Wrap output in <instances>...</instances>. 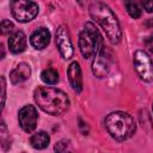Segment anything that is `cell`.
Instances as JSON below:
<instances>
[{
    "mask_svg": "<svg viewBox=\"0 0 153 153\" xmlns=\"http://www.w3.org/2000/svg\"><path fill=\"white\" fill-rule=\"evenodd\" d=\"M56 45L63 59L68 60L73 56L74 49H73V44L71 41V36H69L67 27L63 25L59 26V29L56 30Z\"/></svg>",
    "mask_w": 153,
    "mask_h": 153,
    "instance_id": "ba28073f",
    "label": "cell"
},
{
    "mask_svg": "<svg viewBox=\"0 0 153 153\" xmlns=\"http://www.w3.org/2000/svg\"><path fill=\"white\" fill-rule=\"evenodd\" d=\"M134 67L143 81L149 82L153 80V62L145 50H136L134 53Z\"/></svg>",
    "mask_w": 153,
    "mask_h": 153,
    "instance_id": "8992f818",
    "label": "cell"
},
{
    "mask_svg": "<svg viewBox=\"0 0 153 153\" xmlns=\"http://www.w3.org/2000/svg\"><path fill=\"white\" fill-rule=\"evenodd\" d=\"M49 141H50V137H49L48 133H45L43 130L35 133L29 140L31 147H33L35 149H44L49 145Z\"/></svg>",
    "mask_w": 153,
    "mask_h": 153,
    "instance_id": "5bb4252c",
    "label": "cell"
},
{
    "mask_svg": "<svg viewBox=\"0 0 153 153\" xmlns=\"http://www.w3.org/2000/svg\"><path fill=\"white\" fill-rule=\"evenodd\" d=\"M141 5H142V7H143L147 12H149V13L153 12V1H152V0H151V1H142Z\"/></svg>",
    "mask_w": 153,
    "mask_h": 153,
    "instance_id": "ffe728a7",
    "label": "cell"
},
{
    "mask_svg": "<svg viewBox=\"0 0 153 153\" xmlns=\"http://www.w3.org/2000/svg\"><path fill=\"white\" fill-rule=\"evenodd\" d=\"M105 128L115 140L124 141L133 136L136 126L134 118L128 112L115 111L106 116Z\"/></svg>",
    "mask_w": 153,
    "mask_h": 153,
    "instance_id": "3957f363",
    "label": "cell"
},
{
    "mask_svg": "<svg viewBox=\"0 0 153 153\" xmlns=\"http://www.w3.org/2000/svg\"><path fill=\"white\" fill-rule=\"evenodd\" d=\"M26 44H27L26 36L23 31H16L8 38V48L14 54H19L24 51L26 48Z\"/></svg>",
    "mask_w": 153,
    "mask_h": 153,
    "instance_id": "7c38bea8",
    "label": "cell"
},
{
    "mask_svg": "<svg viewBox=\"0 0 153 153\" xmlns=\"http://www.w3.org/2000/svg\"><path fill=\"white\" fill-rule=\"evenodd\" d=\"M103 48V39L92 23H86L79 33V49L85 59L96 56Z\"/></svg>",
    "mask_w": 153,
    "mask_h": 153,
    "instance_id": "277c9868",
    "label": "cell"
},
{
    "mask_svg": "<svg viewBox=\"0 0 153 153\" xmlns=\"http://www.w3.org/2000/svg\"><path fill=\"white\" fill-rule=\"evenodd\" d=\"M124 6L127 8V12L129 13V16L134 19L141 17V13H142V10H141V6L136 2V1H126L124 2Z\"/></svg>",
    "mask_w": 153,
    "mask_h": 153,
    "instance_id": "2e32d148",
    "label": "cell"
},
{
    "mask_svg": "<svg viewBox=\"0 0 153 153\" xmlns=\"http://www.w3.org/2000/svg\"><path fill=\"white\" fill-rule=\"evenodd\" d=\"M10 6L12 16L20 23H27L32 20L38 13V5L33 1L16 0L12 1Z\"/></svg>",
    "mask_w": 153,
    "mask_h": 153,
    "instance_id": "5b68a950",
    "label": "cell"
},
{
    "mask_svg": "<svg viewBox=\"0 0 153 153\" xmlns=\"http://www.w3.org/2000/svg\"><path fill=\"white\" fill-rule=\"evenodd\" d=\"M67 75H68V80H69L72 88L78 93L81 92V90H82V75H81L80 65L76 61H74L69 65V67L67 69Z\"/></svg>",
    "mask_w": 153,
    "mask_h": 153,
    "instance_id": "30bf717a",
    "label": "cell"
},
{
    "mask_svg": "<svg viewBox=\"0 0 153 153\" xmlns=\"http://www.w3.org/2000/svg\"><path fill=\"white\" fill-rule=\"evenodd\" d=\"M41 79L43 82H45L48 85H54L59 81V73H57V71H55L53 68H48L42 72Z\"/></svg>",
    "mask_w": 153,
    "mask_h": 153,
    "instance_id": "9a60e30c",
    "label": "cell"
},
{
    "mask_svg": "<svg viewBox=\"0 0 153 153\" xmlns=\"http://www.w3.org/2000/svg\"><path fill=\"white\" fill-rule=\"evenodd\" d=\"M111 66V59L110 55L105 51L104 47L99 50V53L94 56L93 63H92V72L98 78H104L108 75Z\"/></svg>",
    "mask_w": 153,
    "mask_h": 153,
    "instance_id": "9c48e42d",
    "label": "cell"
},
{
    "mask_svg": "<svg viewBox=\"0 0 153 153\" xmlns=\"http://www.w3.org/2000/svg\"><path fill=\"white\" fill-rule=\"evenodd\" d=\"M33 99L38 108L49 115H61L69 108V98L67 94L55 87L39 86L33 92Z\"/></svg>",
    "mask_w": 153,
    "mask_h": 153,
    "instance_id": "6da1fadb",
    "label": "cell"
},
{
    "mask_svg": "<svg viewBox=\"0 0 153 153\" xmlns=\"http://www.w3.org/2000/svg\"><path fill=\"white\" fill-rule=\"evenodd\" d=\"M69 147V142L67 140H61L55 145V152L56 153H66Z\"/></svg>",
    "mask_w": 153,
    "mask_h": 153,
    "instance_id": "ac0fdd59",
    "label": "cell"
},
{
    "mask_svg": "<svg viewBox=\"0 0 153 153\" xmlns=\"http://www.w3.org/2000/svg\"><path fill=\"white\" fill-rule=\"evenodd\" d=\"M49 42H50V32L45 27H38L30 36V44L37 50L44 49L49 44Z\"/></svg>",
    "mask_w": 153,
    "mask_h": 153,
    "instance_id": "8fae6325",
    "label": "cell"
},
{
    "mask_svg": "<svg viewBox=\"0 0 153 153\" xmlns=\"http://www.w3.org/2000/svg\"><path fill=\"white\" fill-rule=\"evenodd\" d=\"M146 45H147V48L153 53V35L146 39Z\"/></svg>",
    "mask_w": 153,
    "mask_h": 153,
    "instance_id": "44dd1931",
    "label": "cell"
},
{
    "mask_svg": "<svg viewBox=\"0 0 153 153\" xmlns=\"http://www.w3.org/2000/svg\"><path fill=\"white\" fill-rule=\"evenodd\" d=\"M90 16L91 18L98 23L104 32L106 33L109 41L111 43H118L122 37V30L117 17L111 11V8L103 2H93L90 6Z\"/></svg>",
    "mask_w": 153,
    "mask_h": 153,
    "instance_id": "7a4b0ae2",
    "label": "cell"
},
{
    "mask_svg": "<svg viewBox=\"0 0 153 153\" xmlns=\"http://www.w3.org/2000/svg\"><path fill=\"white\" fill-rule=\"evenodd\" d=\"M1 106L4 109L5 106V98H6V81H5V76H1Z\"/></svg>",
    "mask_w": 153,
    "mask_h": 153,
    "instance_id": "d6986e66",
    "label": "cell"
},
{
    "mask_svg": "<svg viewBox=\"0 0 153 153\" xmlns=\"http://www.w3.org/2000/svg\"><path fill=\"white\" fill-rule=\"evenodd\" d=\"M30 74H31L30 66L25 62H22L11 72L10 79H11V82L16 85V84H20V82L25 81L26 79H29Z\"/></svg>",
    "mask_w": 153,
    "mask_h": 153,
    "instance_id": "4fadbf2b",
    "label": "cell"
},
{
    "mask_svg": "<svg viewBox=\"0 0 153 153\" xmlns=\"http://www.w3.org/2000/svg\"><path fill=\"white\" fill-rule=\"evenodd\" d=\"M152 108H153V106H152Z\"/></svg>",
    "mask_w": 153,
    "mask_h": 153,
    "instance_id": "7402d4cb",
    "label": "cell"
},
{
    "mask_svg": "<svg viewBox=\"0 0 153 153\" xmlns=\"http://www.w3.org/2000/svg\"><path fill=\"white\" fill-rule=\"evenodd\" d=\"M37 120H38V115L33 105H25L19 110L18 121H19V126L24 131L31 133L32 130H35L37 126Z\"/></svg>",
    "mask_w": 153,
    "mask_h": 153,
    "instance_id": "52a82bcc",
    "label": "cell"
},
{
    "mask_svg": "<svg viewBox=\"0 0 153 153\" xmlns=\"http://www.w3.org/2000/svg\"><path fill=\"white\" fill-rule=\"evenodd\" d=\"M13 27H14L13 23L10 22V20H6V19H4V20L1 22V24H0V29H1V33H2V35L10 33V32L13 30Z\"/></svg>",
    "mask_w": 153,
    "mask_h": 153,
    "instance_id": "e0dca14e",
    "label": "cell"
}]
</instances>
